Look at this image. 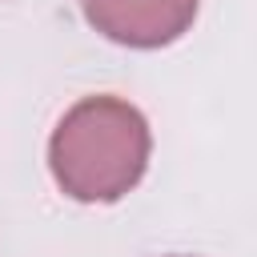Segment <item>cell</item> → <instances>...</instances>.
I'll return each mask as SVG.
<instances>
[{"label": "cell", "instance_id": "1", "mask_svg": "<svg viewBox=\"0 0 257 257\" xmlns=\"http://www.w3.org/2000/svg\"><path fill=\"white\" fill-rule=\"evenodd\" d=\"M48 161L68 197L116 201L149 165V124L120 96H84L56 124Z\"/></svg>", "mask_w": 257, "mask_h": 257}, {"label": "cell", "instance_id": "2", "mask_svg": "<svg viewBox=\"0 0 257 257\" xmlns=\"http://www.w3.org/2000/svg\"><path fill=\"white\" fill-rule=\"evenodd\" d=\"M80 8L96 32L128 48H161L197 16V0H80Z\"/></svg>", "mask_w": 257, "mask_h": 257}]
</instances>
